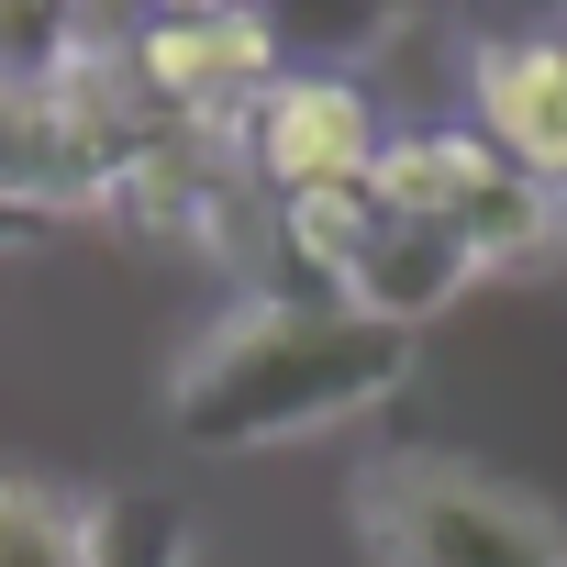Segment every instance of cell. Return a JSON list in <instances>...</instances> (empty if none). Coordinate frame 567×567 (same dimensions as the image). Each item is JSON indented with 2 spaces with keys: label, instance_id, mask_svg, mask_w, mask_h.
I'll return each mask as SVG.
<instances>
[{
  "label": "cell",
  "instance_id": "1",
  "mask_svg": "<svg viewBox=\"0 0 567 567\" xmlns=\"http://www.w3.org/2000/svg\"><path fill=\"white\" fill-rule=\"evenodd\" d=\"M401 346L412 334H390L346 301H256L212 346H189V368L167 379V423L189 445H290V434L379 412L412 368Z\"/></svg>",
  "mask_w": 567,
  "mask_h": 567
},
{
  "label": "cell",
  "instance_id": "2",
  "mask_svg": "<svg viewBox=\"0 0 567 567\" xmlns=\"http://www.w3.org/2000/svg\"><path fill=\"white\" fill-rule=\"evenodd\" d=\"M379 545L390 567H567L556 523L489 478H456V467H401L379 478Z\"/></svg>",
  "mask_w": 567,
  "mask_h": 567
},
{
  "label": "cell",
  "instance_id": "3",
  "mask_svg": "<svg viewBox=\"0 0 567 567\" xmlns=\"http://www.w3.org/2000/svg\"><path fill=\"white\" fill-rule=\"evenodd\" d=\"M123 79H134L167 123H200V134H212L245 90L278 79V34H267L256 12H167V23L123 34Z\"/></svg>",
  "mask_w": 567,
  "mask_h": 567
},
{
  "label": "cell",
  "instance_id": "4",
  "mask_svg": "<svg viewBox=\"0 0 567 567\" xmlns=\"http://www.w3.org/2000/svg\"><path fill=\"white\" fill-rule=\"evenodd\" d=\"M245 156L278 200H301V189H357L379 167V123H368V90L357 79H267L256 112H245Z\"/></svg>",
  "mask_w": 567,
  "mask_h": 567
},
{
  "label": "cell",
  "instance_id": "5",
  "mask_svg": "<svg viewBox=\"0 0 567 567\" xmlns=\"http://www.w3.org/2000/svg\"><path fill=\"white\" fill-rule=\"evenodd\" d=\"M478 123H489V145H501L523 178L567 189V34L489 45V56H478Z\"/></svg>",
  "mask_w": 567,
  "mask_h": 567
},
{
  "label": "cell",
  "instance_id": "6",
  "mask_svg": "<svg viewBox=\"0 0 567 567\" xmlns=\"http://www.w3.org/2000/svg\"><path fill=\"white\" fill-rule=\"evenodd\" d=\"M467 245L445 234V223H379L368 234V256H357V278H346V312H368V323H390V334H412L423 312H445L456 290H467Z\"/></svg>",
  "mask_w": 567,
  "mask_h": 567
},
{
  "label": "cell",
  "instance_id": "7",
  "mask_svg": "<svg viewBox=\"0 0 567 567\" xmlns=\"http://www.w3.org/2000/svg\"><path fill=\"white\" fill-rule=\"evenodd\" d=\"M489 167H501L489 134H401V145H379L368 200H379V223H456V200H467Z\"/></svg>",
  "mask_w": 567,
  "mask_h": 567
},
{
  "label": "cell",
  "instance_id": "8",
  "mask_svg": "<svg viewBox=\"0 0 567 567\" xmlns=\"http://www.w3.org/2000/svg\"><path fill=\"white\" fill-rule=\"evenodd\" d=\"M456 245H467V267H523V256H545L556 245V189L545 178H523L512 156L456 200V223H445Z\"/></svg>",
  "mask_w": 567,
  "mask_h": 567
},
{
  "label": "cell",
  "instance_id": "9",
  "mask_svg": "<svg viewBox=\"0 0 567 567\" xmlns=\"http://www.w3.org/2000/svg\"><path fill=\"white\" fill-rule=\"evenodd\" d=\"M0 567H101V512L45 478H0Z\"/></svg>",
  "mask_w": 567,
  "mask_h": 567
},
{
  "label": "cell",
  "instance_id": "10",
  "mask_svg": "<svg viewBox=\"0 0 567 567\" xmlns=\"http://www.w3.org/2000/svg\"><path fill=\"white\" fill-rule=\"evenodd\" d=\"M278 234H290L301 267H334V290H346L368 234H379V200H368V178L357 189H301V200H278Z\"/></svg>",
  "mask_w": 567,
  "mask_h": 567
},
{
  "label": "cell",
  "instance_id": "11",
  "mask_svg": "<svg viewBox=\"0 0 567 567\" xmlns=\"http://www.w3.org/2000/svg\"><path fill=\"white\" fill-rule=\"evenodd\" d=\"M101 567H189V523L167 501H101Z\"/></svg>",
  "mask_w": 567,
  "mask_h": 567
}]
</instances>
